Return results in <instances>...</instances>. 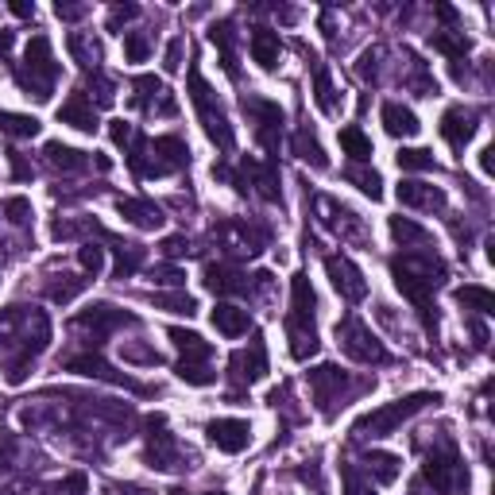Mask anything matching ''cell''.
Segmentation results:
<instances>
[{
  "label": "cell",
  "instance_id": "6da1fadb",
  "mask_svg": "<svg viewBox=\"0 0 495 495\" xmlns=\"http://www.w3.org/2000/svg\"><path fill=\"white\" fill-rule=\"evenodd\" d=\"M391 275H395V287H399L406 299L418 306L426 329H437V318L430 313V294L441 283L445 263L434 252H406V256H395L391 259Z\"/></svg>",
  "mask_w": 495,
  "mask_h": 495
},
{
  "label": "cell",
  "instance_id": "7a4b0ae2",
  "mask_svg": "<svg viewBox=\"0 0 495 495\" xmlns=\"http://www.w3.org/2000/svg\"><path fill=\"white\" fill-rule=\"evenodd\" d=\"M430 403H437V395H430V391L403 395V399H395V403L379 406V410H368L364 418H356L353 437H387V434H395L403 422H410L418 410H426Z\"/></svg>",
  "mask_w": 495,
  "mask_h": 495
},
{
  "label": "cell",
  "instance_id": "3957f363",
  "mask_svg": "<svg viewBox=\"0 0 495 495\" xmlns=\"http://www.w3.org/2000/svg\"><path fill=\"white\" fill-rule=\"evenodd\" d=\"M55 78H58V62L51 55V39L36 36L27 43V55H24V70H20V86L27 90V97L36 101H47L55 90Z\"/></svg>",
  "mask_w": 495,
  "mask_h": 495
},
{
  "label": "cell",
  "instance_id": "277c9868",
  "mask_svg": "<svg viewBox=\"0 0 495 495\" xmlns=\"http://www.w3.org/2000/svg\"><path fill=\"white\" fill-rule=\"evenodd\" d=\"M337 344L344 356L356 360V364H387V349L372 337V329L356 318L337 321Z\"/></svg>",
  "mask_w": 495,
  "mask_h": 495
},
{
  "label": "cell",
  "instance_id": "5b68a950",
  "mask_svg": "<svg viewBox=\"0 0 495 495\" xmlns=\"http://www.w3.org/2000/svg\"><path fill=\"white\" fill-rule=\"evenodd\" d=\"M190 97H194V105H197V117H202V128H205V136L221 147V152H228L233 147V128H228V121H225V109L213 101V93H209V86L202 81V74H190Z\"/></svg>",
  "mask_w": 495,
  "mask_h": 495
},
{
  "label": "cell",
  "instance_id": "8992f818",
  "mask_svg": "<svg viewBox=\"0 0 495 495\" xmlns=\"http://www.w3.org/2000/svg\"><path fill=\"white\" fill-rule=\"evenodd\" d=\"M422 476L434 484L437 495H453V491H460V488H469V476H465V469H460V457H457L453 445H445L441 453L426 457Z\"/></svg>",
  "mask_w": 495,
  "mask_h": 495
},
{
  "label": "cell",
  "instance_id": "52a82bcc",
  "mask_svg": "<svg viewBox=\"0 0 495 495\" xmlns=\"http://www.w3.org/2000/svg\"><path fill=\"white\" fill-rule=\"evenodd\" d=\"M325 275H329V283H333V290L341 294L344 302L368 299V279H364V271H360L349 256H329L325 259Z\"/></svg>",
  "mask_w": 495,
  "mask_h": 495
},
{
  "label": "cell",
  "instance_id": "ba28073f",
  "mask_svg": "<svg viewBox=\"0 0 495 495\" xmlns=\"http://www.w3.org/2000/svg\"><path fill=\"white\" fill-rule=\"evenodd\" d=\"M244 112L252 117L256 124V140L268 147V152H275L279 143V128H283V109H279L275 101H263V97H244Z\"/></svg>",
  "mask_w": 495,
  "mask_h": 495
},
{
  "label": "cell",
  "instance_id": "9c48e42d",
  "mask_svg": "<svg viewBox=\"0 0 495 495\" xmlns=\"http://www.w3.org/2000/svg\"><path fill=\"white\" fill-rule=\"evenodd\" d=\"M344 372L337 368V364H321V368H313L310 372V387H313V399H318V406H321V415L325 418H333V410H337V403H341V395H344ZM344 406V403H341Z\"/></svg>",
  "mask_w": 495,
  "mask_h": 495
},
{
  "label": "cell",
  "instance_id": "30bf717a",
  "mask_svg": "<svg viewBox=\"0 0 495 495\" xmlns=\"http://www.w3.org/2000/svg\"><path fill=\"white\" fill-rule=\"evenodd\" d=\"M205 437H209V445H217L221 453L237 457L252 445V426L244 418H213V422H205Z\"/></svg>",
  "mask_w": 495,
  "mask_h": 495
},
{
  "label": "cell",
  "instance_id": "8fae6325",
  "mask_svg": "<svg viewBox=\"0 0 495 495\" xmlns=\"http://www.w3.org/2000/svg\"><path fill=\"white\" fill-rule=\"evenodd\" d=\"M152 147V167H147V174H167V171H183L190 163V147L178 140V136H159Z\"/></svg>",
  "mask_w": 495,
  "mask_h": 495
},
{
  "label": "cell",
  "instance_id": "7c38bea8",
  "mask_svg": "<svg viewBox=\"0 0 495 495\" xmlns=\"http://www.w3.org/2000/svg\"><path fill=\"white\" fill-rule=\"evenodd\" d=\"M74 325H78V329H93L97 337H105L109 329L136 325V318H132V313H124V310H117V306H109V302H97V306H90L86 313H78Z\"/></svg>",
  "mask_w": 495,
  "mask_h": 495
},
{
  "label": "cell",
  "instance_id": "4fadbf2b",
  "mask_svg": "<svg viewBox=\"0 0 495 495\" xmlns=\"http://www.w3.org/2000/svg\"><path fill=\"white\" fill-rule=\"evenodd\" d=\"M136 105L140 109H147V112H163V117H174V112H178V101H174V93L167 90V86H163V81L159 78H136Z\"/></svg>",
  "mask_w": 495,
  "mask_h": 495
},
{
  "label": "cell",
  "instance_id": "5bb4252c",
  "mask_svg": "<svg viewBox=\"0 0 495 495\" xmlns=\"http://www.w3.org/2000/svg\"><path fill=\"white\" fill-rule=\"evenodd\" d=\"M66 368L70 372H78V375H93V379H109V384H117V387H132V391H143L136 379H128V375H121L117 368H109L101 356H93V353H78V356H70L66 360Z\"/></svg>",
  "mask_w": 495,
  "mask_h": 495
},
{
  "label": "cell",
  "instance_id": "9a60e30c",
  "mask_svg": "<svg viewBox=\"0 0 495 495\" xmlns=\"http://www.w3.org/2000/svg\"><path fill=\"white\" fill-rule=\"evenodd\" d=\"M228 368H233V379H240V384H259V379L268 375V349H263L259 341H252V349L233 353Z\"/></svg>",
  "mask_w": 495,
  "mask_h": 495
},
{
  "label": "cell",
  "instance_id": "2e32d148",
  "mask_svg": "<svg viewBox=\"0 0 495 495\" xmlns=\"http://www.w3.org/2000/svg\"><path fill=\"white\" fill-rule=\"evenodd\" d=\"M441 136L449 140V147H465L472 136H476V112L465 109V105H453V109H445V117H441Z\"/></svg>",
  "mask_w": 495,
  "mask_h": 495
},
{
  "label": "cell",
  "instance_id": "e0dca14e",
  "mask_svg": "<svg viewBox=\"0 0 495 495\" xmlns=\"http://www.w3.org/2000/svg\"><path fill=\"white\" fill-rule=\"evenodd\" d=\"M117 213L136 228H159L163 221H167L163 209L155 202H147V197H117Z\"/></svg>",
  "mask_w": 495,
  "mask_h": 495
},
{
  "label": "cell",
  "instance_id": "ac0fdd59",
  "mask_svg": "<svg viewBox=\"0 0 495 495\" xmlns=\"http://www.w3.org/2000/svg\"><path fill=\"white\" fill-rule=\"evenodd\" d=\"M379 121H384L387 136H395V140H410V136H418V128H422L415 109H406L399 101H387L384 109H379Z\"/></svg>",
  "mask_w": 495,
  "mask_h": 495
},
{
  "label": "cell",
  "instance_id": "d6986e66",
  "mask_svg": "<svg viewBox=\"0 0 495 495\" xmlns=\"http://www.w3.org/2000/svg\"><path fill=\"white\" fill-rule=\"evenodd\" d=\"M248 51H252V62H259V70H275V66H279V51H283V43H279V31L256 27L252 39H248Z\"/></svg>",
  "mask_w": 495,
  "mask_h": 495
},
{
  "label": "cell",
  "instance_id": "ffe728a7",
  "mask_svg": "<svg viewBox=\"0 0 495 495\" xmlns=\"http://www.w3.org/2000/svg\"><path fill=\"white\" fill-rule=\"evenodd\" d=\"M209 318H213V325H217L221 337H244L248 325H252V313H248L244 306H233V302H217Z\"/></svg>",
  "mask_w": 495,
  "mask_h": 495
},
{
  "label": "cell",
  "instance_id": "44dd1931",
  "mask_svg": "<svg viewBox=\"0 0 495 495\" xmlns=\"http://www.w3.org/2000/svg\"><path fill=\"white\" fill-rule=\"evenodd\" d=\"M313 310H318V294H313L306 275L290 279V321H306L313 325Z\"/></svg>",
  "mask_w": 495,
  "mask_h": 495
},
{
  "label": "cell",
  "instance_id": "7402d4cb",
  "mask_svg": "<svg viewBox=\"0 0 495 495\" xmlns=\"http://www.w3.org/2000/svg\"><path fill=\"white\" fill-rule=\"evenodd\" d=\"M221 237H225V244L233 248V252H259L263 248V240H268V233L263 228H252V225H244V221H228L225 228H221Z\"/></svg>",
  "mask_w": 495,
  "mask_h": 495
},
{
  "label": "cell",
  "instance_id": "603a6c76",
  "mask_svg": "<svg viewBox=\"0 0 495 495\" xmlns=\"http://www.w3.org/2000/svg\"><path fill=\"white\" fill-rule=\"evenodd\" d=\"M399 202L410 209H445V190L426 186V183H399Z\"/></svg>",
  "mask_w": 495,
  "mask_h": 495
},
{
  "label": "cell",
  "instance_id": "cb8c5ba5",
  "mask_svg": "<svg viewBox=\"0 0 495 495\" xmlns=\"http://www.w3.org/2000/svg\"><path fill=\"white\" fill-rule=\"evenodd\" d=\"M58 121L70 124V128H78V132H97V112H93V105H90L86 93H74L70 101L58 109Z\"/></svg>",
  "mask_w": 495,
  "mask_h": 495
},
{
  "label": "cell",
  "instance_id": "d4e9b609",
  "mask_svg": "<svg viewBox=\"0 0 495 495\" xmlns=\"http://www.w3.org/2000/svg\"><path fill=\"white\" fill-rule=\"evenodd\" d=\"M43 159L51 163L55 171H66V174H78V171H86V152H78V147H66V143H58V140H51L43 147Z\"/></svg>",
  "mask_w": 495,
  "mask_h": 495
},
{
  "label": "cell",
  "instance_id": "484cf974",
  "mask_svg": "<svg viewBox=\"0 0 495 495\" xmlns=\"http://www.w3.org/2000/svg\"><path fill=\"white\" fill-rule=\"evenodd\" d=\"M202 283H205V290H213V294H240V290H248L244 275H237L233 268H225V263H209Z\"/></svg>",
  "mask_w": 495,
  "mask_h": 495
},
{
  "label": "cell",
  "instance_id": "4316f807",
  "mask_svg": "<svg viewBox=\"0 0 495 495\" xmlns=\"http://www.w3.org/2000/svg\"><path fill=\"white\" fill-rule=\"evenodd\" d=\"M209 39H213V47H221V66H225V74H228V78H237V51H233L237 27H233V20L213 24V27H209Z\"/></svg>",
  "mask_w": 495,
  "mask_h": 495
},
{
  "label": "cell",
  "instance_id": "83f0119b",
  "mask_svg": "<svg viewBox=\"0 0 495 495\" xmlns=\"http://www.w3.org/2000/svg\"><path fill=\"white\" fill-rule=\"evenodd\" d=\"M167 337H171L174 349L183 353V360H209V356H213V344H209V341H202L197 333H190V329L171 325V329H167Z\"/></svg>",
  "mask_w": 495,
  "mask_h": 495
},
{
  "label": "cell",
  "instance_id": "f1b7e54d",
  "mask_svg": "<svg viewBox=\"0 0 495 495\" xmlns=\"http://www.w3.org/2000/svg\"><path fill=\"white\" fill-rule=\"evenodd\" d=\"M364 469L375 476L379 484H395L399 480V472H403V460L395 453H384V449H368L364 453Z\"/></svg>",
  "mask_w": 495,
  "mask_h": 495
},
{
  "label": "cell",
  "instance_id": "f546056e",
  "mask_svg": "<svg viewBox=\"0 0 495 495\" xmlns=\"http://www.w3.org/2000/svg\"><path fill=\"white\" fill-rule=\"evenodd\" d=\"M287 337H290V356L294 360H310L313 353H318V333H313V325L287 318Z\"/></svg>",
  "mask_w": 495,
  "mask_h": 495
},
{
  "label": "cell",
  "instance_id": "4dcf8cb0",
  "mask_svg": "<svg viewBox=\"0 0 495 495\" xmlns=\"http://www.w3.org/2000/svg\"><path fill=\"white\" fill-rule=\"evenodd\" d=\"M290 147H294V155H299L302 163H310V167H329V159H325V152H321V143H318V136H310V128L294 132Z\"/></svg>",
  "mask_w": 495,
  "mask_h": 495
},
{
  "label": "cell",
  "instance_id": "1f68e13d",
  "mask_svg": "<svg viewBox=\"0 0 495 495\" xmlns=\"http://www.w3.org/2000/svg\"><path fill=\"white\" fill-rule=\"evenodd\" d=\"M244 171L256 178L259 197H268V202H279V174H275L271 163H252V159H248V163H244Z\"/></svg>",
  "mask_w": 495,
  "mask_h": 495
},
{
  "label": "cell",
  "instance_id": "d6a6232c",
  "mask_svg": "<svg viewBox=\"0 0 495 495\" xmlns=\"http://www.w3.org/2000/svg\"><path fill=\"white\" fill-rule=\"evenodd\" d=\"M341 152L349 155L353 163H368V159H372V140H368L356 124H349V128L341 132Z\"/></svg>",
  "mask_w": 495,
  "mask_h": 495
},
{
  "label": "cell",
  "instance_id": "836d02e7",
  "mask_svg": "<svg viewBox=\"0 0 495 495\" xmlns=\"http://www.w3.org/2000/svg\"><path fill=\"white\" fill-rule=\"evenodd\" d=\"M0 132L12 136V140H31L39 132V121L24 117V112H5V109H0Z\"/></svg>",
  "mask_w": 495,
  "mask_h": 495
},
{
  "label": "cell",
  "instance_id": "e575fe53",
  "mask_svg": "<svg viewBox=\"0 0 495 495\" xmlns=\"http://www.w3.org/2000/svg\"><path fill=\"white\" fill-rule=\"evenodd\" d=\"M453 299L465 306V310H476V313H491L495 310V294L488 287H472V283L469 287H457Z\"/></svg>",
  "mask_w": 495,
  "mask_h": 495
},
{
  "label": "cell",
  "instance_id": "d590c367",
  "mask_svg": "<svg viewBox=\"0 0 495 495\" xmlns=\"http://www.w3.org/2000/svg\"><path fill=\"white\" fill-rule=\"evenodd\" d=\"M178 379L183 384H194V387H209L213 379H217V372H213L209 360H178Z\"/></svg>",
  "mask_w": 495,
  "mask_h": 495
},
{
  "label": "cell",
  "instance_id": "8d00e7d4",
  "mask_svg": "<svg viewBox=\"0 0 495 495\" xmlns=\"http://www.w3.org/2000/svg\"><path fill=\"white\" fill-rule=\"evenodd\" d=\"M391 237H395V244H403V248H415V244L430 240V233H426L422 225H415L410 217H391Z\"/></svg>",
  "mask_w": 495,
  "mask_h": 495
},
{
  "label": "cell",
  "instance_id": "74e56055",
  "mask_svg": "<svg viewBox=\"0 0 495 495\" xmlns=\"http://www.w3.org/2000/svg\"><path fill=\"white\" fill-rule=\"evenodd\" d=\"M344 178H349V183H353L360 194H368L372 202H379V197H384V183H379V174H375V171L349 167V171H344Z\"/></svg>",
  "mask_w": 495,
  "mask_h": 495
},
{
  "label": "cell",
  "instance_id": "f35d334b",
  "mask_svg": "<svg viewBox=\"0 0 495 495\" xmlns=\"http://www.w3.org/2000/svg\"><path fill=\"white\" fill-rule=\"evenodd\" d=\"M140 263H143V248L140 244H117V271H112V275L128 279L132 271L140 268Z\"/></svg>",
  "mask_w": 495,
  "mask_h": 495
},
{
  "label": "cell",
  "instance_id": "ab89813d",
  "mask_svg": "<svg viewBox=\"0 0 495 495\" xmlns=\"http://www.w3.org/2000/svg\"><path fill=\"white\" fill-rule=\"evenodd\" d=\"M395 163H399V171H430L434 155L426 152V147H403V152L395 155Z\"/></svg>",
  "mask_w": 495,
  "mask_h": 495
},
{
  "label": "cell",
  "instance_id": "60d3db41",
  "mask_svg": "<svg viewBox=\"0 0 495 495\" xmlns=\"http://www.w3.org/2000/svg\"><path fill=\"white\" fill-rule=\"evenodd\" d=\"M70 55H74V58L90 70V66L101 62V47H97L93 39H86V36H78V31H74V36H70Z\"/></svg>",
  "mask_w": 495,
  "mask_h": 495
},
{
  "label": "cell",
  "instance_id": "b9f144b4",
  "mask_svg": "<svg viewBox=\"0 0 495 495\" xmlns=\"http://www.w3.org/2000/svg\"><path fill=\"white\" fill-rule=\"evenodd\" d=\"M313 101H318L321 112H337V97H333V81H329L325 70H318V78H313Z\"/></svg>",
  "mask_w": 495,
  "mask_h": 495
},
{
  "label": "cell",
  "instance_id": "7bdbcfd3",
  "mask_svg": "<svg viewBox=\"0 0 495 495\" xmlns=\"http://www.w3.org/2000/svg\"><path fill=\"white\" fill-rule=\"evenodd\" d=\"M430 43H434V51H441V55H449L453 62H460V58H465V55H469V39L445 36V31H441V36H434Z\"/></svg>",
  "mask_w": 495,
  "mask_h": 495
},
{
  "label": "cell",
  "instance_id": "ee69618b",
  "mask_svg": "<svg viewBox=\"0 0 495 495\" xmlns=\"http://www.w3.org/2000/svg\"><path fill=\"white\" fill-rule=\"evenodd\" d=\"M152 302H155V306H163V310H171V313H186V318H190V313L197 310V306H194V299H190L186 290H178V294H155Z\"/></svg>",
  "mask_w": 495,
  "mask_h": 495
},
{
  "label": "cell",
  "instance_id": "f6af8a7d",
  "mask_svg": "<svg viewBox=\"0 0 495 495\" xmlns=\"http://www.w3.org/2000/svg\"><path fill=\"white\" fill-rule=\"evenodd\" d=\"M124 55L128 62H143L147 55H152V43H147L140 31H128V39H124Z\"/></svg>",
  "mask_w": 495,
  "mask_h": 495
},
{
  "label": "cell",
  "instance_id": "bcb514c9",
  "mask_svg": "<svg viewBox=\"0 0 495 495\" xmlns=\"http://www.w3.org/2000/svg\"><path fill=\"white\" fill-rule=\"evenodd\" d=\"M78 259H81V268H86L90 275H97V271H101V263H105V252H101L97 244H81Z\"/></svg>",
  "mask_w": 495,
  "mask_h": 495
},
{
  "label": "cell",
  "instance_id": "7dc6e473",
  "mask_svg": "<svg viewBox=\"0 0 495 495\" xmlns=\"http://www.w3.org/2000/svg\"><path fill=\"white\" fill-rule=\"evenodd\" d=\"M136 16H140V8H136V5L112 8V12H109V20H105V27H109V31H121V27L128 24V20H136Z\"/></svg>",
  "mask_w": 495,
  "mask_h": 495
},
{
  "label": "cell",
  "instance_id": "c3c4849f",
  "mask_svg": "<svg viewBox=\"0 0 495 495\" xmlns=\"http://www.w3.org/2000/svg\"><path fill=\"white\" fill-rule=\"evenodd\" d=\"M152 279H155V283H163V287H183V279H186V275L178 271L174 263H163V268L152 271Z\"/></svg>",
  "mask_w": 495,
  "mask_h": 495
},
{
  "label": "cell",
  "instance_id": "681fc988",
  "mask_svg": "<svg viewBox=\"0 0 495 495\" xmlns=\"http://www.w3.org/2000/svg\"><path fill=\"white\" fill-rule=\"evenodd\" d=\"M183 55H186V39H171L167 43V62H163V66H167L171 74H178V70H183Z\"/></svg>",
  "mask_w": 495,
  "mask_h": 495
},
{
  "label": "cell",
  "instance_id": "f907efd6",
  "mask_svg": "<svg viewBox=\"0 0 495 495\" xmlns=\"http://www.w3.org/2000/svg\"><path fill=\"white\" fill-rule=\"evenodd\" d=\"M159 252L167 256V259H183V256L190 252V240H186V237H167V240L159 244Z\"/></svg>",
  "mask_w": 495,
  "mask_h": 495
},
{
  "label": "cell",
  "instance_id": "816d5d0a",
  "mask_svg": "<svg viewBox=\"0 0 495 495\" xmlns=\"http://www.w3.org/2000/svg\"><path fill=\"white\" fill-rule=\"evenodd\" d=\"M81 287H86V279H74V275H70V283H55V287H51V299H55V302H70Z\"/></svg>",
  "mask_w": 495,
  "mask_h": 495
},
{
  "label": "cell",
  "instance_id": "f5cc1de1",
  "mask_svg": "<svg viewBox=\"0 0 495 495\" xmlns=\"http://www.w3.org/2000/svg\"><path fill=\"white\" fill-rule=\"evenodd\" d=\"M341 472H344V495H375V491H372V484L360 480V476H356L349 465H344Z\"/></svg>",
  "mask_w": 495,
  "mask_h": 495
},
{
  "label": "cell",
  "instance_id": "db71d44e",
  "mask_svg": "<svg viewBox=\"0 0 495 495\" xmlns=\"http://www.w3.org/2000/svg\"><path fill=\"white\" fill-rule=\"evenodd\" d=\"M109 136H112V143H117V147H128L132 140H136V132H132V124H124V121H112Z\"/></svg>",
  "mask_w": 495,
  "mask_h": 495
},
{
  "label": "cell",
  "instance_id": "11a10c76",
  "mask_svg": "<svg viewBox=\"0 0 495 495\" xmlns=\"http://www.w3.org/2000/svg\"><path fill=\"white\" fill-rule=\"evenodd\" d=\"M5 213H12L8 221H16V225H24L27 217H31V205L24 202V197H12V202H5Z\"/></svg>",
  "mask_w": 495,
  "mask_h": 495
},
{
  "label": "cell",
  "instance_id": "9f6ffc18",
  "mask_svg": "<svg viewBox=\"0 0 495 495\" xmlns=\"http://www.w3.org/2000/svg\"><path fill=\"white\" fill-rule=\"evenodd\" d=\"M55 16H58V20H81V16H86V8H74V5H55Z\"/></svg>",
  "mask_w": 495,
  "mask_h": 495
},
{
  "label": "cell",
  "instance_id": "6f0895ef",
  "mask_svg": "<svg viewBox=\"0 0 495 495\" xmlns=\"http://www.w3.org/2000/svg\"><path fill=\"white\" fill-rule=\"evenodd\" d=\"M12 171H16V178H31V167L20 159V152H12Z\"/></svg>",
  "mask_w": 495,
  "mask_h": 495
},
{
  "label": "cell",
  "instance_id": "680465c9",
  "mask_svg": "<svg viewBox=\"0 0 495 495\" xmlns=\"http://www.w3.org/2000/svg\"><path fill=\"white\" fill-rule=\"evenodd\" d=\"M480 167H484V174H495V147H484L480 152Z\"/></svg>",
  "mask_w": 495,
  "mask_h": 495
},
{
  "label": "cell",
  "instance_id": "91938a15",
  "mask_svg": "<svg viewBox=\"0 0 495 495\" xmlns=\"http://www.w3.org/2000/svg\"><path fill=\"white\" fill-rule=\"evenodd\" d=\"M12 12L20 16V20H31V16H36V5H24V0H12Z\"/></svg>",
  "mask_w": 495,
  "mask_h": 495
},
{
  "label": "cell",
  "instance_id": "94428289",
  "mask_svg": "<svg viewBox=\"0 0 495 495\" xmlns=\"http://www.w3.org/2000/svg\"><path fill=\"white\" fill-rule=\"evenodd\" d=\"M437 20H441V24H457V12H453L449 5H437Z\"/></svg>",
  "mask_w": 495,
  "mask_h": 495
},
{
  "label": "cell",
  "instance_id": "6125c7cd",
  "mask_svg": "<svg viewBox=\"0 0 495 495\" xmlns=\"http://www.w3.org/2000/svg\"><path fill=\"white\" fill-rule=\"evenodd\" d=\"M12 51V31H0V55Z\"/></svg>",
  "mask_w": 495,
  "mask_h": 495
},
{
  "label": "cell",
  "instance_id": "be15d7a7",
  "mask_svg": "<svg viewBox=\"0 0 495 495\" xmlns=\"http://www.w3.org/2000/svg\"><path fill=\"white\" fill-rule=\"evenodd\" d=\"M213 495H225V491H213Z\"/></svg>",
  "mask_w": 495,
  "mask_h": 495
}]
</instances>
